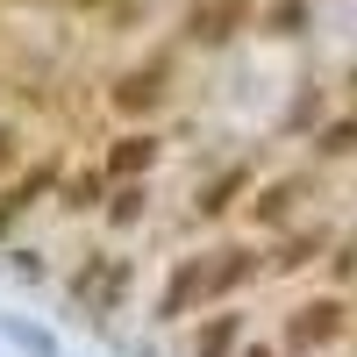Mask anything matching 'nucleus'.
Returning a JSON list of instances; mask_svg holds the SVG:
<instances>
[{
	"instance_id": "nucleus-12",
	"label": "nucleus",
	"mask_w": 357,
	"mask_h": 357,
	"mask_svg": "<svg viewBox=\"0 0 357 357\" xmlns=\"http://www.w3.org/2000/svg\"><path fill=\"white\" fill-rule=\"evenodd\" d=\"M143 215H151V193H143V186H136V178H129V186H122V193H114V207H107V229H136Z\"/></svg>"
},
{
	"instance_id": "nucleus-21",
	"label": "nucleus",
	"mask_w": 357,
	"mask_h": 357,
	"mask_svg": "<svg viewBox=\"0 0 357 357\" xmlns=\"http://www.w3.org/2000/svg\"><path fill=\"white\" fill-rule=\"evenodd\" d=\"M350 93H357V72H350Z\"/></svg>"
},
{
	"instance_id": "nucleus-11",
	"label": "nucleus",
	"mask_w": 357,
	"mask_h": 357,
	"mask_svg": "<svg viewBox=\"0 0 357 357\" xmlns=\"http://www.w3.org/2000/svg\"><path fill=\"white\" fill-rule=\"evenodd\" d=\"M314 158H357V114H336V122H321L314 129Z\"/></svg>"
},
{
	"instance_id": "nucleus-9",
	"label": "nucleus",
	"mask_w": 357,
	"mask_h": 357,
	"mask_svg": "<svg viewBox=\"0 0 357 357\" xmlns=\"http://www.w3.org/2000/svg\"><path fill=\"white\" fill-rule=\"evenodd\" d=\"M50 186H57V158H50V165H36V172H29L8 200H0V236H8V229L29 215V207H36V200H50Z\"/></svg>"
},
{
	"instance_id": "nucleus-7",
	"label": "nucleus",
	"mask_w": 357,
	"mask_h": 357,
	"mask_svg": "<svg viewBox=\"0 0 357 357\" xmlns=\"http://www.w3.org/2000/svg\"><path fill=\"white\" fill-rule=\"evenodd\" d=\"M158 151H165V143H158L151 129H129V136L107 151V165H100V172H107V178H143V172L158 165Z\"/></svg>"
},
{
	"instance_id": "nucleus-16",
	"label": "nucleus",
	"mask_w": 357,
	"mask_h": 357,
	"mask_svg": "<svg viewBox=\"0 0 357 357\" xmlns=\"http://www.w3.org/2000/svg\"><path fill=\"white\" fill-rule=\"evenodd\" d=\"M8 336H15L29 357H57V343H50V336H36V329H22V321H8Z\"/></svg>"
},
{
	"instance_id": "nucleus-13",
	"label": "nucleus",
	"mask_w": 357,
	"mask_h": 357,
	"mask_svg": "<svg viewBox=\"0 0 357 357\" xmlns=\"http://www.w3.org/2000/svg\"><path fill=\"white\" fill-rule=\"evenodd\" d=\"M321 243H329V236H321V229H307V236H293V243H286V250L272 257V272H307Z\"/></svg>"
},
{
	"instance_id": "nucleus-15",
	"label": "nucleus",
	"mask_w": 357,
	"mask_h": 357,
	"mask_svg": "<svg viewBox=\"0 0 357 357\" xmlns=\"http://www.w3.org/2000/svg\"><path fill=\"white\" fill-rule=\"evenodd\" d=\"M236 186H250V165H236V172L222 178V186H207V193H200V215H222V207H229V193H236Z\"/></svg>"
},
{
	"instance_id": "nucleus-17",
	"label": "nucleus",
	"mask_w": 357,
	"mask_h": 357,
	"mask_svg": "<svg viewBox=\"0 0 357 357\" xmlns=\"http://www.w3.org/2000/svg\"><path fill=\"white\" fill-rule=\"evenodd\" d=\"M307 15V0H286V8H272V15H264V29H279V36H293V22H301Z\"/></svg>"
},
{
	"instance_id": "nucleus-1",
	"label": "nucleus",
	"mask_w": 357,
	"mask_h": 357,
	"mask_svg": "<svg viewBox=\"0 0 357 357\" xmlns=\"http://www.w3.org/2000/svg\"><path fill=\"white\" fill-rule=\"evenodd\" d=\"M129 279H136L129 257H86L79 272H72V301H79V314H86V321L114 314V307L129 301Z\"/></svg>"
},
{
	"instance_id": "nucleus-18",
	"label": "nucleus",
	"mask_w": 357,
	"mask_h": 357,
	"mask_svg": "<svg viewBox=\"0 0 357 357\" xmlns=\"http://www.w3.org/2000/svg\"><path fill=\"white\" fill-rule=\"evenodd\" d=\"M15 158H22V136H15V129H8V122H0V172H8V165H15Z\"/></svg>"
},
{
	"instance_id": "nucleus-3",
	"label": "nucleus",
	"mask_w": 357,
	"mask_h": 357,
	"mask_svg": "<svg viewBox=\"0 0 357 357\" xmlns=\"http://www.w3.org/2000/svg\"><path fill=\"white\" fill-rule=\"evenodd\" d=\"M343 329H350V301H336V293H329V301H307V307L286 314V350L314 357V350H329Z\"/></svg>"
},
{
	"instance_id": "nucleus-14",
	"label": "nucleus",
	"mask_w": 357,
	"mask_h": 357,
	"mask_svg": "<svg viewBox=\"0 0 357 357\" xmlns=\"http://www.w3.org/2000/svg\"><path fill=\"white\" fill-rule=\"evenodd\" d=\"M100 200H107V172H86V178L65 186V207H72V215H93Z\"/></svg>"
},
{
	"instance_id": "nucleus-2",
	"label": "nucleus",
	"mask_w": 357,
	"mask_h": 357,
	"mask_svg": "<svg viewBox=\"0 0 357 357\" xmlns=\"http://www.w3.org/2000/svg\"><path fill=\"white\" fill-rule=\"evenodd\" d=\"M207 279H215V257L207 250H186L172 264V279L158 286V301H151V321H186L207 307Z\"/></svg>"
},
{
	"instance_id": "nucleus-8",
	"label": "nucleus",
	"mask_w": 357,
	"mask_h": 357,
	"mask_svg": "<svg viewBox=\"0 0 357 357\" xmlns=\"http://www.w3.org/2000/svg\"><path fill=\"white\" fill-rule=\"evenodd\" d=\"M257 272H264V257H257V250H243V243H229V250H222V264H215V279H207V307H215L222 293H236V286H250Z\"/></svg>"
},
{
	"instance_id": "nucleus-4",
	"label": "nucleus",
	"mask_w": 357,
	"mask_h": 357,
	"mask_svg": "<svg viewBox=\"0 0 357 357\" xmlns=\"http://www.w3.org/2000/svg\"><path fill=\"white\" fill-rule=\"evenodd\" d=\"M243 336H250V314L243 307H200V321H193V336H186V357H236L243 350Z\"/></svg>"
},
{
	"instance_id": "nucleus-6",
	"label": "nucleus",
	"mask_w": 357,
	"mask_h": 357,
	"mask_svg": "<svg viewBox=\"0 0 357 357\" xmlns=\"http://www.w3.org/2000/svg\"><path fill=\"white\" fill-rule=\"evenodd\" d=\"M301 193H307V178H264V186L250 193V222L257 229H286L293 215H301Z\"/></svg>"
},
{
	"instance_id": "nucleus-10",
	"label": "nucleus",
	"mask_w": 357,
	"mask_h": 357,
	"mask_svg": "<svg viewBox=\"0 0 357 357\" xmlns=\"http://www.w3.org/2000/svg\"><path fill=\"white\" fill-rule=\"evenodd\" d=\"M236 15H243V0H200L193 22H186V36H193V43H222V36H229L222 22H236Z\"/></svg>"
},
{
	"instance_id": "nucleus-20",
	"label": "nucleus",
	"mask_w": 357,
	"mask_h": 357,
	"mask_svg": "<svg viewBox=\"0 0 357 357\" xmlns=\"http://www.w3.org/2000/svg\"><path fill=\"white\" fill-rule=\"evenodd\" d=\"M72 8H79V15H93V8H100V0H72Z\"/></svg>"
},
{
	"instance_id": "nucleus-5",
	"label": "nucleus",
	"mask_w": 357,
	"mask_h": 357,
	"mask_svg": "<svg viewBox=\"0 0 357 357\" xmlns=\"http://www.w3.org/2000/svg\"><path fill=\"white\" fill-rule=\"evenodd\" d=\"M165 93H172V86H165V65H136L129 79H114L107 107H114V114H129V122H143V114H158V107H165Z\"/></svg>"
},
{
	"instance_id": "nucleus-19",
	"label": "nucleus",
	"mask_w": 357,
	"mask_h": 357,
	"mask_svg": "<svg viewBox=\"0 0 357 357\" xmlns=\"http://www.w3.org/2000/svg\"><path fill=\"white\" fill-rule=\"evenodd\" d=\"M236 357H279L272 343H243V350H236Z\"/></svg>"
}]
</instances>
